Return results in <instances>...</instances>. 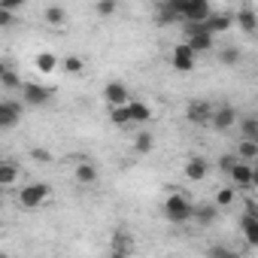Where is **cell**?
<instances>
[{"instance_id": "cell-1", "label": "cell", "mask_w": 258, "mask_h": 258, "mask_svg": "<svg viewBox=\"0 0 258 258\" xmlns=\"http://www.w3.org/2000/svg\"><path fill=\"white\" fill-rule=\"evenodd\" d=\"M164 216H167V222H173V225H185V222L195 219V204L185 198V191H173V195H167V201H164Z\"/></svg>"}, {"instance_id": "cell-2", "label": "cell", "mask_w": 258, "mask_h": 258, "mask_svg": "<svg viewBox=\"0 0 258 258\" xmlns=\"http://www.w3.org/2000/svg\"><path fill=\"white\" fill-rule=\"evenodd\" d=\"M173 7H176L179 19L185 25H204L213 16V10H210L207 0H173Z\"/></svg>"}, {"instance_id": "cell-3", "label": "cell", "mask_w": 258, "mask_h": 258, "mask_svg": "<svg viewBox=\"0 0 258 258\" xmlns=\"http://www.w3.org/2000/svg\"><path fill=\"white\" fill-rule=\"evenodd\" d=\"M49 195H52L49 182H28V185L19 191V204H22L25 210H37V207H43V204L49 201Z\"/></svg>"}, {"instance_id": "cell-4", "label": "cell", "mask_w": 258, "mask_h": 258, "mask_svg": "<svg viewBox=\"0 0 258 258\" xmlns=\"http://www.w3.org/2000/svg\"><path fill=\"white\" fill-rule=\"evenodd\" d=\"M185 43L198 52H210L213 49V34L204 28V25H185Z\"/></svg>"}, {"instance_id": "cell-5", "label": "cell", "mask_w": 258, "mask_h": 258, "mask_svg": "<svg viewBox=\"0 0 258 258\" xmlns=\"http://www.w3.org/2000/svg\"><path fill=\"white\" fill-rule=\"evenodd\" d=\"M195 49L188 46V43H179V46H173V52H170V67L176 70V73H191L195 70Z\"/></svg>"}, {"instance_id": "cell-6", "label": "cell", "mask_w": 258, "mask_h": 258, "mask_svg": "<svg viewBox=\"0 0 258 258\" xmlns=\"http://www.w3.org/2000/svg\"><path fill=\"white\" fill-rule=\"evenodd\" d=\"M22 97H25V103H31V106H46V103L52 100V91H49L46 85L25 82V85H22Z\"/></svg>"}, {"instance_id": "cell-7", "label": "cell", "mask_w": 258, "mask_h": 258, "mask_svg": "<svg viewBox=\"0 0 258 258\" xmlns=\"http://www.w3.org/2000/svg\"><path fill=\"white\" fill-rule=\"evenodd\" d=\"M213 106L207 103V100H191L188 106H185V118L188 121H195V124H213Z\"/></svg>"}, {"instance_id": "cell-8", "label": "cell", "mask_w": 258, "mask_h": 258, "mask_svg": "<svg viewBox=\"0 0 258 258\" xmlns=\"http://www.w3.org/2000/svg\"><path fill=\"white\" fill-rule=\"evenodd\" d=\"M103 97H106V103H109L112 109L131 103V94H127V85H124V82H109V85L103 88Z\"/></svg>"}, {"instance_id": "cell-9", "label": "cell", "mask_w": 258, "mask_h": 258, "mask_svg": "<svg viewBox=\"0 0 258 258\" xmlns=\"http://www.w3.org/2000/svg\"><path fill=\"white\" fill-rule=\"evenodd\" d=\"M240 121V115H237V109L234 106H216V112H213V127L216 131H228V127H234Z\"/></svg>"}, {"instance_id": "cell-10", "label": "cell", "mask_w": 258, "mask_h": 258, "mask_svg": "<svg viewBox=\"0 0 258 258\" xmlns=\"http://www.w3.org/2000/svg\"><path fill=\"white\" fill-rule=\"evenodd\" d=\"M22 118V103L19 100H0V127H16Z\"/></svg>"}, {"instance_id": "cell-11", "label": "cell", "mask_w": 258, "mask_h": 258, "mask_svg": "<svg viewBox=\"0 0 258 258\" xmlns=\"http://www.w3.org/2000/svg\"><path fill=\"white\" fill-rule=\"evenodd\" d=\"M182 173H185V179H191V182H201V179H207V173H210V164H207V158H201V155H191V158L185 161Z\"/></svg>"}, {"instance_id": "cell-12", "label": "cell", "mask_w": 258, "mask_h": 258, "mask_svg": "<svg viewBox=\"0 0 258 258\" xmlns=\"http://www.w3.org/2000/svg\"><path fill=\"white\" fill-rule=\"evenodd\" d=\"M73 179H76L79 185H94V182L100 179V173H97V167H94L91 161H79V164L73 167Z\"/></svg>"}, {"instance_id": "cell-13", "label": "cell", "mask_w": 258, "mask_h": 258, "mask_svg": "<svg viewBox=\"0 0 258 258\" xmlns=\"http://www.w3.org/2000/svg\"><path fill=\"white\" fill-rule=\"evenodd\" d=\"M252 173H255V164H246V161H240L234 170H231V182L237 185V188H252Z\"/></svg>"}, {"instance_id": "cell-14", "label": "cell", "mask_w": 258, "mask_h": 258, "mask_svg": "<svg viewBox=\"0 0 258 258\" xmlns=\"http://www.w3.org/2000/svg\"><path fill=\"white\" fill-rule=\"evenodd\" d=\"M127 112H131V121H134V124L152 121V106H149L146 100H131V103H127Z\"/></svg>"}, {"instance_id": "cell-15", "label": "cell", "mask_w": 258, "mask_h": 258, "mask_svg": "<svg viewBox=\"0 0 258 258\" xmlns=\"http://www.w3.org/2000/svg\"><path fill=\"white\" fill-rule=\"evenodd\" d=\"M231 25H234V19H231L228 13H213V16H210V19L204 22V28H207V31H210L213 37H216V34H225V31H228Z\"/></svg>"}, {"instance_id": "cell-16", "label": "cell", "mask_w": 258, "mask_h": 258, "mask_svg": "<svg viewBox=\"0 0 258 258\" xmlns=\"http://www.w3.org/2000/svg\"><path fill=\"white\" fill-rule=\"evenodd\" d=\"M155 22H158V25H173V22H179V13H176V7H173V0H161V4L155 7Z\"/></svg>"}, {"instance_id": "cell-17", "label": "cell", "mask_w": 258, "mask_h": 258, "mask_svg": "<svg viewBox=\"0 0 258 258\" xmlns=\"http://www.w3.org/2000/svg\"><path fill=\"white\" fill-rule=\"evenodd\" d=\"M240 234H243V240L249 243V246H258V219H252V216H240Z\"/></svg>"}, {"instance_id": "cell-18", "label": "cell", "mask_w": 258, "mask_h": 258, "mask_svg": "<svg viewBox=\"0 0 258 258\" xmlns=\"http://www.w3.org/2000/svg\"><path fill=\"white\" fill-rule=\"evenodd\" d=\"M219 219V207L216 204H195V222L198 225H213Z\"/></svg>"}, {"instance_id": "cell-19", "label": "cell", "mask_w": 258, "mask_h": 258, "mask_svg": "<svg viewBox=\"0 0 258 258\" xmlns=\"http://www.w3.org/2000/svg\"><path fill=\"white\" fill-rule=\"evenodd\" d=\"M109 252H131V246H134V240H131V234L127 231H121V228H115L112 231V237H109Z\"/></svg>"}, {"instance_id": "cell-20", "label": "cell", "mask_w": 258, "mask_h": 258, "mask_svg": "<svg viewBox=\"0 0 258 258\" xmlns=\"http://www.w3.org/2000/svg\"><path fill=\"white\" fill-rule=\"evenodd\" d=\"M0 85H4L7 91H13V88H19V91H22V85H25V82L19 79V73H16L10 64H4V67H0Z\"/></svg>"}, {"instance_id": "cell-21", "label": "cell", "mask_w": 258, "mask_h": 258, "mask_svg": "<svg viewBox=\"0 0 258 258\" xmlns=\"http://www.w3.org/2000/svg\"><path fill=\"white\" fill-rule=\"evenodd\" d=\"M237 25H240L246 34H255V31H258V16H255L249 7H240V13H237Z\"/></svg>"}, {"instance_id": "cell-22", "label": "cell", "mask_w": 258, "mask_h": 258, "mask_svg": "<svg viewBox=\"0 0 258 258\" xmlns=\"http://www.w3.org/2000/svg\"><path fill=\"white\" fill-rule=\"evenodd\" d=\"M16 179H19V164L16 161H4V164H0V185L10 188Z\"/></svg>"}, {"instance_id": "cell-23", "label": "cell", "mask_w": 258, "mask_h": 258, "mask_svg": "<svg viewBox=\"0 0 258 258\" xmlns=\"http://www.w3.org/2000/svg\"><path fill=\"white\" fill-rule=\"evenodd\" d=\"M34 67H37L40 73H55V70H58V58H55L52 52H40V55L34 58Z\"/></svg>"}, {"instance_id": "cell-24", "label": "cell", "mask_w": 258, "mask_h": 258, "mask_svg": "<svg viewBox=\"0 0 258 258\" xmlns=\"http://www.w3.org/2000/svg\"><path fill=\"white\" fill-rule=\"evenodd\" d=\"M152 146H155V137H152L149 131H140V134L134 137V152H137V155H146V152H152Z\"/></svg>"}, {"instance_id": "cell-25", "label": "cell", "mask_w": 258, "mask_h": 258, "mask_svg": "<svg viewBox=\"0 0 258 258\" xmlns=\"http://www.w3.org/2000/svg\"><path fill=\"white\" fill-rule=\"evenodd\" d=\"M219 61H222V64H228V67H237V64L243 61V52H240L237 46H225V49L219 52Z\"/></svg>"}, {"instance_id": "cell-26", "label": "cell", "mask_w": 258, "mask_h": 258, "mask_svg": "<svg viewBox=\"0 0 258 258\" xmlns=\"http://www.w3.org/2000/svg\"><path fill=\"white\" fill-rule=\"evenodd\" d=\"M237 158L246 161V164L255 161V158H258V146H255L252 140H240V146H237Z\"/></svg>"}, {"instance_id": "cell-27", "label": "cell", "mask_w": 258, "mask_h": 258, "mask_svg": "<svg viewBox=\"0 0 258 258\" xmlns=\"http://www.w3.org/2000/svg\"><path fill=\"white\" fill-rule=\"evenodd\" d=\"M240 131H243V140H255V134H258V115H243L240 118Z\"/></svg>"}, {"instance_id": "cell-28", "label": "cell", "mask_w": 258, "mask_h": 258, "mask_svg": "<svg viewBox=\"0 0 258 258\" xmlns=\"http://www.w3.org/2000/svg\"><path fill=\"white\" fill-rule=\"evenodd\" d=\"M64 73H70V76H82V73H85V61H82L79 55H67V58H64Z\"/></svg>"}, {"instance_id": "cell-29", "label": "cell", "mask_w": 258, "mask_h": 258, "mask_svg": "<svg viewBox=\"0 0 258 258\" xmlns=\"http://www.w3.org/2000/svg\"><path fill=\"white\" fill-rule=\"evenodd\" d=\"M109 118H112V124H115V127H127V124H134V121H131V112H127V106L112 109V112H109Z\"/></svg>"}, {"instance_id": "cell-30", "label": "cell", "mask_w": 258, "mask_h": 258, "mask_svg": "<svg viewBox=\"0 0 258 258\" xmlns=\"http://www.w3.org/2000/svg\"><path fill=\"white\" fill-rule=\"evenodd\" d=\"M234 198H237V191H234V188H219L213 204H216V207H231V204H234Z\"/></svg>"}, {"instance_id": "cell-31", "label": "cell", "mask_w": 258, "mask_h": 258, "mask_svg": "<svg viewBox=\"0 0 258 258\" xmlns=\"http://www.w3.org/2000/svg\"><path fill=\"white\" fill-rule=\"evenodd\" d=\"M64 19H67V13L61 7H46V22L49 25H64Z\"/></svg>"}, {"instance_id": "cell-32", "label": "cell", "mask_w": 258, "mask_h": 258, "mask_svg": "<svg viewBox=\"0 0 258 258\" xmlns=\"http://www.w3.org/2000/svg\"><path fill=\"white\" fill-rule=\"evenodd\" d=\"M237 164H240V158H237V155H222V158H219V170H222V173H228V176H231V170H234Z\"/></svg>"}, {"instance_id": "cell-33", "label": "cell", "mask_w": 258, "mask_h": 258, "mask_svg": "<svg viewBox=\"0 0 258 258\" xmlns=\"http://www.w3.org/2000/svg\"><path fill=\"white\" fill-rule=\"evenodd\" d=\"M31 158H34V161H40V164H49V161H52V152H46V149L34 146V149H31Z\"/></svg>"}, {"instance_id": "cell-34", "label": "cell", "mask_w": 258, "mask_h": 258, "mask_svg": "<svg viewBox=\"0 0 258 258\" xmlns=\"http://www.w3.org/2000/svg\"><path fill=\"white\" fill-rule=\"evenodd\" d=\"M94 10H97V16H112L115 13V0H100Z\"/></svg>"}, {"instance_id": "cell-35", "label": "cell", "mask_w": 258, "mask_h": 258, "mask_svg": "<svg viewBox=\"0 0 258 258\" xmlns=\"http://www.w3.org/2000/svg\"><path fill=\"white\" fill-rule=\"evenodd\" d=\"M243 213H246V216H252V219H258V201L246 198V201H243Z\"/></svg>"}, {"instance_id": "cell-36", "label": "cell", "mask_w": 258, "mask_h": 258, "mask_svg": "<svg viewBox=\"0 0 258 258\" xmlns=\"http://www.w3.org/2000/svg\"><path fill=\"white\" fill-rule=\"evenodd\" d=\"M231 255V249H225V246H213L210 249V258H228Z\"/></svg>"}, {"instance_id": "cell-37", "label": "cell", "mask_w": 258, "mask_h": 258, "mask_svg": "<svg viewBox=\"0 0 258 258\" xmlns=\"http://www.w3.org/2000/svg\"><path fill=\"white\" fill-rule=\"evenodd\" d=\"M109 258H131V252H109Z\"/></svg>"}, {"instance_id": "cell-38", "label": "cell", "mask_w": 258, "mask_h": 258, "mask_svg": "<svg viewBox=\"0 0 258 258\" xmlns=\"http://www.w3.org/2000/svg\"><path fill=\"white\" fill-rule=\"evenodd\" d=\"M252 188H258V167H255V173H252Z\"/></svg>"}, {"instance_id": "cell-39", "label": "cell", "mask_w": 258, "mask_h": 258, "mask_svg": "<svg viewBox=\"0 0 258 258\" xmlns=\"http://www.w3.org/2000/svg\"><path fill=\"white\" fill-rule=\"evenodd\" d=\"M228 258H240V255H237V252H231V255H228Z\"/></svg>"}, {"instance_id": "cell-40", "label": "cell", "mask_w": 258, "mask_h": 258, "mask_svg": "<svg viewBox=\"0 0 258 258\" xmlns=\"http://www.w3.org/2000/svg\"><path fill=\"white\" fill-rule=\"evenodd\" d=\"M0 258H10V252H4V255H0Z\"/></svg>"}, {"instance_id": "cell-41", "label": "cell", "mask_w": 258, "mask_h": 258, "mask_svg": "<svg viewBox=\"0 0 258 258\" xmlns=\"http://www.w3.org/2000/svg\"><path fill=\"white\" fill-rule=\"evenodd\" d=\"M252 143H255V146H258V134H255V140H252Z\"/></svg>"}]
</instances>
